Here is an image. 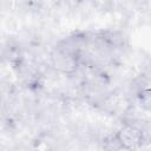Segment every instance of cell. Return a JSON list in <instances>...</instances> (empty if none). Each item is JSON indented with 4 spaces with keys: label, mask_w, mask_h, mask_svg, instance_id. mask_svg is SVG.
I'll use <instances>...</instances> for the list:
<instances>
[{
    "label": "cell",
    "mask_w": 151,
    "mask_h": 151,
    "mask_svg": "<svg viewBox=\"0 0 151 151\" xmlns=\"http://www.w3.org/2000/svg\"><path fill=\"white\" fill-rule=\"evenodd\" d=\"M147 139L145 129L134 122H125L116 129V131L110 137L109 142L117 144V149H139L142 144Z\"/></svg>",
    "instance_id": "cell-1"
}]
</instances>
